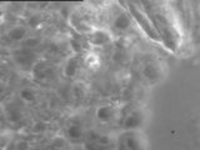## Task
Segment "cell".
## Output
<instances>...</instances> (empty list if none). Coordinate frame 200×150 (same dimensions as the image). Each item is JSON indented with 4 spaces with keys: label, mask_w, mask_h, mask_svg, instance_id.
I'll return each instance as SVG.
<instances>
[{
    "label": "cell",
    "mask_w": 200,
    "mask_h": 150,
    "mask_svg": "<svg viewBox=\"0 0 200 150\" xmlns=\"http://www.w3.org/2000/svg\"><path fill=\"white\" fill-rule=\"evenodd\" d=\"M130 9H131V11H133L134 16L136 18V20H138V21H139V23L141 24L143 29H144V30H145V31H146V33H148V34H149V35H150V36H151L153 39L158 40V36H156L155 31H154V30H153V29L150 28L149 23H148V21H146V20H145V19L143 18V15H141V14H140V13H139V11H138V10H136V9L134 8V6H133V5H130Z\"/></svg>",
    "instance_id": "1"
},
{
    "label": "cell",
    "mask_w": 200,
    "mask_h": 150,
    "mask_svg": "<svg viewBox=\"0 0 200 150\" xmlns=\"http://www.w3.org/2000/svg\"><path fill=\"white\" fill-rule=\"evenodd\" d=\"M15 60L20 65H29L34 60V54L31 51L24 49V50H20L15 54Z\"/></svg>",
    "instance_id": "2"
},
{
    "label": "cell",
    "mask_w": 200,
    "mask_h": 150,
    "mask_svg": "<svg viewBox=\"0 0 200 150\" xmlns=\"http://www.w3.org/2000/svg\"><path fill=\"white\" fill-rule=\"evenodd\" d=\"M139 123H140V118L136 114L135 115H130L126 119V122H125V127L126 128H135V127L139 125Z\"/></svg>",
    "instance_id": "3"
},
{
    "label": "cell",
    "mask_w": 200,
    "mask_h": 150,
    "mask_svg": "<svg viewBox=\"0 0 200 150\" xmlns=\"http://www.w3.org/2000/svg\"><path fill=\"white\" fill-rule=\"evenodd\" d=\"M115 26L119 29H126L129 26V19L124 15H120L116 20H115Z\"/></svg>",
    "instance_id": "4"
},
{
    "label": "cell",
    "mask_w": 200,
    "mask_h": 150,
    "mask_svg": "<svg viewBox=\"0 0 200 150\" xmlns=\"http://www.w3.org/2000/svg\"><path fill=\"white\" fill-rule=\"evenodd\" d=\"M144 74L146 75V78H149V79H155L156 76H158V71H156V69H155V66L154 65H146L145 66V69H144Z\"/></svg>",
    "instance_id": "5"
},
{
    "label": "cell",
    "mask_w": 200,
    "mask_h": 150,
    "mask_svg": "<svg viewBox=\"0 0 200 150\" xmlns=\"http://www.w3.org/2000/svg\"><path fill=\"white\" fill-rule=\"evenodd\" d=\"M110 115H111V110H110V108H108V106H103V108H100L99 110H98V118L101 119V120L109 119Z\"/></svg>",
    "instance_id": "6"
},
{
    "label": "cell",
    "mask_w": 200,
    "mask_h": 150,
    "mask_svg": "<svg viewBox=\"0 0 200 150\" xmlns=\"http://www.w3.org/2000/svg\"><path fill=\"white\" fill-rule=\"evenodd\" d=\"M24 34H25V30H24V29L16 28V29H13L9 35H10V38L14 39V40H20V39L24 36Z\"/></svg>",
    "instance_id": "7"
},
{
    "label": "cell",
    "mask_w": 200,
    "mask_h": 150,
    "mask_svg": "<svg viewBox=\"0 0 200 150\" xmlns=\"http://www.w3.org/2000/svg\"><path fill=\"white\" fill-rule=\"evenodd\" d=\"M75 70H76V60H70L65 69L66 76H73L75 74Z\"/></svg>",
    "instance_id": "8"
},
{
    "label": "cell",
    "mask_w": 200,
    "mask_h": 150,
    "mask_svg": "<svg viewBox=\"0 0 200 150\" xmlns=\"http://www.w3.org/2000/svg\"><path fill=\"white\" fill-rule=\"evenodd\" d=\"M108 40H109V38H108L106 34H104V33H97V34L94 35L93 43H94V44H104V43H106Z\"/></svg>",
    "instance_id": "9"
},
{
    "label": "cell",
    "mask_w": 200,
    "mask_h": 150,
    "mask_svg": "<svg viewBox=\"0 0 200 150\" xmlns=\"http://www.w3.org/2000/svg\"><path fill=\"white\" fill-rule=\"evenodd\" d=\"M69 135L71 137V138H74V139H76V138H80L82 137V129L79 128V127H71L70 129H69Z\"/></svg>",
    "instance_id": "10"
},
{
    "label": "cell",
    "mask_w": 200,
    "mask_h": 150,
    "mask_svg": "<svg viewBox=\"0 0 200 150\" xmlns=\"http://www.w3.org/2000/svg\"><path fill=\"white\" fill-rule=\"evenodd\" d=\"M8 118H9L10 122H18L20 119V113L18 110H10Z\"/></svg>",
    "instance_id": "11"
},
{
    "label": "cell",
    "mask_w": 200,
    "mask_h": 150,
    "mask_svg": "<svg viewBox=\"0 0 200 150\" xmlns=\"http://www.w3.org/2000/svg\"><path fill=\"white\" fill-rule=\"evenodd\" d=\"M20 95H21L23 99H25V100H28V101H33V100H34V95H33V93H31L30 90H23V91L20 93Z\"/></svg>",
    "instance_id": "12"
},
{
    "label": "cell",
    "mask_w": 200,
    "mask_h": 150,
    "mask_svg": "<svg viewBox=\"0 0 200 150\" xmlns=\"http://www.w3.org/2000/svg\"><path fill=\"white\" fill-rule=\"evenodd\" d=\"M125 145L129 148V149H135L136 148V142L134 140V138H128L126 140H125Z\"/></svg>",
    "instance_id": "13"
},
{
    "label": "cell",
    "mask_w": 200,
    "mask_h": 150,
    "mask_svg": "<svg viewBox=\"0 0 200 150\" xmlns=\"http://www.w3.org/2000/svg\"><path fill=\"white\" fill-rule=\"evenodd\" d=\"M44 129H45V124L44 123H36L33 130L35 133H40V132H44Z\"/></svg>",
    "instance_id": "14"
},
{
    "label": "cell",
    "mask_w": 200,
    "mask_h": 150,
    "mask_svg": "<svg viewBox=\"0 0 200 150\" xmlns=\"http://www.w3.org/2000/svg\"><path fill=\"white\" fill-rule=\"evenodd\" d=\"M39 21H40V19H39V16H36V15H34V16H31V18H30V20H29V24H30L31 26H36V25L39 24Z\"/></svg>",
    "instance_id": "15"
},
{
    "label": "cell",
    "mask_w": 200,
    "mask_h": 150,
    "mask_svg": "<svg viewBox=\"0 0 200 150\" xmlns=\"http://www.w3.org/2000/svg\"><path fill=\"white\" fill-rule=\"evenodd\" d=\"M39 44V40L38 39H29V40H26V43H25V45L28 46V48H33V46H35V45H38Z\"/></svg>",
    "instance_id": "16"
},
{
    "label": "cell",
    "mask_w": 200,
    "mask_h": 150,
    "mask_svg": "<svg viewBox=\"0 0 200 150\" xmlns=\"http://www.w3.org/2000/svg\"><path fill=\"white\" fill-rule=\"evenodd\" d=\"M70 44H71V46H73V49H74L75 51H80V50H82V46L79 45V43H78V41L71 40V41H70Z\"/></svg>",
    "instance_id": "17"
},
{
    "label": "cell",
    "mask_w": 200,
    "mask_h": 150,
    "mask_svg": "<svg viewBox=\"0 0 200 150\" xmlns=\"http://www.w3.org/2000/svg\"><path fill=\"white\" fill-rule=\"evenodd\" d=\"M121 59H123V54H121L120 51H116V53H115V55H114V60H115L116 63H120V61H121Z\"/></svg>",
    "instance_id": "18"
},
{
    "label": "cell",
    "mask_w": 200,
    "mask_h": 150,
    "mask_svg": "<svg viewBox=\"0 0 200 150\" xmlns=\"http://www.w3.org/2000/svg\"><path fill=\"white\" fill-rule=\"evenodd\" d=\"M89 139L90 140H95V139H98V135L95 133H89Z\"/></svg>",
    "instance_id": "19"
},
{
    "label": "cell",
    "mask_w": 200,
    "mask_h": 150,
    "mask_svg": "<svg viewBox=\"0 0 200 150\" xmlns=\"http://www.w3.org/2000/svg\"><path fill=\"white\" fill-rule=\"evenodd\" d=\"M61 11H63V14H64V16H66V15H68V10H66V9H63Z\"/></svg>",
    "instance_id": "20"
}]
</instances>
